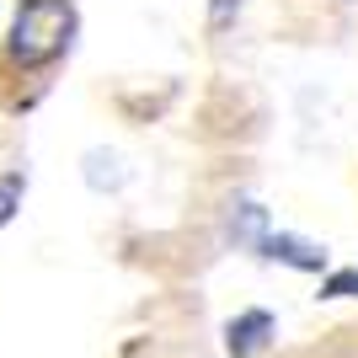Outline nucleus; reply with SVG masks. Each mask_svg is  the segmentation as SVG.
Listing matches in <instances>:
<instances>
[{
  "mask_svg": "<svg viewBox=\"0 0 358 358\" xmlns=\"http://www.w3.org/2000/svg\"><path fill=\"white\" fill-rule=\"evenodd\" d=\"M327 294H358V273H337L327 284Z\"/></svg>",
  "mask_w": 358,
  "mask_h": 358,
  "instance_id": "obj_5",
  "label": "nucleus"
},
{
  "mask_svg": "<svg viewBox=\"0 0 358 358\" xmlns=\"http://www.w3.org/2000/svg\"><path fill=\"white\" fill-rule=\"evenodd\" d=\"M75 38V6L70 0H22L11 16V38H6V54L22 70H43L70 48Z\"/></svg>",
  "mask_w": 358,
  "mask_h": 358,
  "instance_id": "obj_1",
  "label": "nucleus"
},
{
  "mask_svg": "<svg viewBox=\"0 0 358 358\" xmlns=\"http://www.w3.org/2000/svg\"><path fill=\"white\" fill-rule=\"evenodd\" d=\"M262 246V257H284V262H294V268H305V273H315V268H327V252L321 246H305V241H294V236H262L257 241Z\"/></svg>",
  "mask_w": 358,
  "mask_h": 358,
  "instance_id": "obj_3",
  "label": "nucleus"
},
{
  "mask_svg": "<svg viewBox=\"0 0 358 358\" xmlns=\"http://www.w3.org/2000/svg\"><path fill=\"white\" fill-rule=\"evenodd\" d=\"M268 331H273V315L268 310H246L230 321V331H224V343H230V353L236 358H252L257 348L268 343Z\"/></svg>",
  "mask_w": 358,
  "mask_h": 358,
  "instance_id": "obj_2",
  "label": "nucleus"
},
{
  "mask_svg": "<svg viewBox=\"0 0 358 358\" xmlns=\"http://www.w3.org/2000/svg\"><path fill=\"white\" fill-rule=\"evenodd\" d=\"M22 187H27V177H22V171H6V177H0V224L16 214V203H22Z\"/></svg>",
  "mask_w": 358,
  "mask_h": 358,
  "instance_id": "obj_4",
  "label": "nucleus"
}]
</instances>
